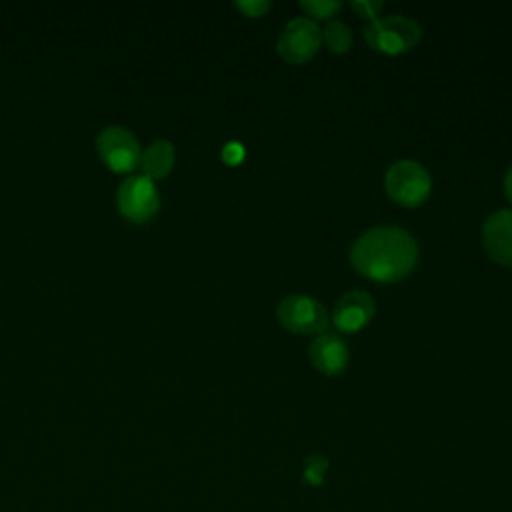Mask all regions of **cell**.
Segmentation results:
<instances>
[{"label":"cell","mask_w":512,"mask_h":512,"mask_svg":"<svg viewBox=\"0 0 512 512\" xmlns=\"http://www.w3.org/2000/svg\"><path fill=\"white\" fill-rule=\"evenodd\" d=\"M350 260L366 278L394 282L414 270L418 244L410 232L398 226H376L356 238Z\"/></svg>","instance_id":"cell-1"},{"label":"cell","mask_w":512,"mask_h":512,"mask_svg":"<svg viewBox=\"0 0 512 512\" xmlns=\"http://www.w3.org/2000/svg\"><path fill=\"white\" fill-rule=\"evenodd\" d=\"M364 36L374 50L384 54H400L418 44L422 30L416 20L394 14L370 20L364 28Z\"/></svg>","instance_id":"cell-2"},{"label":"cell","mask_w":512,"mask_h":512,"mask_svg":"<svg viewBox=\"0 0 512 512\" xmlns=\"http://www.w3.org/2000/svg\"><path fill=\"white\" fill-rule=\"evenodd\" d=\"M386 192L402 206H418L430 192V174L416 160H398L386 170Z\"/></svg>","instance_id":"cell-3"},{"label":"cell","mask_w":512,"mask_h":512,"mask_svg":"<svg viewBox=\"0 0 512 512\" xmlns=\"http://www.w3.org/2000/svg\"><path fill=\"white\" fill-rule=\"evenodd\" d=\"M96 148L106 166L116 172L134 170L142 160V148L138 138L120 124L102 128L96 138Z\"/></svg>","instance_id":"cell-4"},{"label":"cell","mask_w":512,"mask_h":512,"mask_svg":"<svg viewBox=\"0 0 512 512\" xmlns=\"http://www.w3.org/2000/svg\"><path fill=\"white\" fill-rule=\"evenodd\" d=\"M116 202L128 220L146 222L158 212L160 196L152 178L146 174H132L120 182Z\"/></svg>","instance_id":"cell-5"},{"label":"cell","mask_w":512,"mask_h":512,"mask_svg":"<svg viewBox=\"0 0 512 512\" xmlns=\"http://www.w3.org/2000/svg\"><path fill=\"white\" fill-rule=\"evenodd\" d=\"M276 314L284 328L298 334H322L330 322L326 308L306 294L286 296L280 300Z\"/></svg>","instance_id":"cell-6"},{"label":"cell","mask_w":512,"mask_h":512,"mask_svg":"<svg viewBox=\"0 0 512 512\" xmlns=\"http://www.w3.org/2000/svg\"><path fill=\"white\" fill-rule=\"evenodd\" d=\"M322 42V32L310 18H292L280 32L276 48L290 64H302L316 54Z\"/></svg>","instance_id":"cell-7"},{"label":"cell","mask_w":512,"mask_h":512,"mask_svg":"<svg viewBox=\"0 0 512 512\" xmlns=\"http://www.w3.org/2000/svg\"><path fill=\"white\" fill-rule=\"evenodd\" d=\"M376 312L374 298L362 290H350L342 294L332 310V322L344 332H356L364 328Z\"/></svg>","instance_id":"cell-8"},{"label":"cell","mask_w":512,"mask_h":512,"mask_svg":"<svg viewBox=\"0 0 512 512\" xmlns=\"http://www.w3.org/2000/svg\"><path fill=\"white\" fill-rule=\"evenodd\" d=\"M486 252L500 264L512 266V208L490 214L482 226Z\"/></svg>","instance_id":"cell-9"},{"label":"cell","mask_w":512,"mask_h":512,"mask_svg":"<svg viewBox=\"0 0 512 512\" xmlns=\"http://www.w3.org/2000/svg\"><path fill=\"white\" fill-rule=\"evenodd\" d=\"M308 354L312 366L322 374L330 376L342 372L348 362L346 342L332 332H322L320 336H316L308 348Z\"/></svg>","instance_id":"cell-10"},{"label":"cell","mask_w":512,"mask_h":512,"mask_svg":"<svg viewBox=\"0 0 512 512\" xmlns=\"http://www.w3.org/2000/svg\"><path fill=\"white\" fill-rule=\"evenodd\" d=\"M144 174L152 180L164 178L174 166V144L166 138H158L148 144L140 160Z\"/></svg>","instance_id":"cell-11"},{"label":"cell","mask_w":512,"mask_h":512,"mask_svg":"<svg viewBox=\"0 0 512 512\" xmlns=\"http://www.w3.org/2000/svg\"><path fill=\"white\" fill-rule=\"evenodd\" d=\"M322 38L328 44V48L336 54L346 52L352 44V32L342 20H328L322 30Z\"/></svg>","instance_id":"cell-12"},{"label":"cell","mask_w":512,"mask_h":512,"mask_svg":"<svg viewBox=\"0 0 512 512\" xmlns=\"http://www.w3.org/2000/svg\"><path fill=\"white\" fill-rule=\"evenodd\" d=\"M326 470L328 460L322 454H308L304 460V482L310 486H320L324 482Z\"/></svg>","instance_id":"cell-13"},{"label":"cell","mask_w":512,"mask_h":512,"mask_svg":"<svg viewBox=\"0 0 512 512\" xmlns=\"http://www.w3.org/2000/svg\"><path fill=\"white\" fill-rule=\"evenodd\" d=\"M300 6L310 16L328 18V16H332L340 8V2L338 0H302Z\"/></svg>","instance_id":"cell-14"},{"label":"cell","mask_w":512,"mask_h":512,"mask_svg":"<svg viewBox=\"0 0 512 512\" xmlns=\"http://www.w3.org/2000/svg\"><path fill=\"white\" fill-rule=\"evenodd\" d=\"M350 6H352V10H356L360 16L374 20V18L378 16L380 8L384 6V2H382V0H352Z\"/></svg>","instance_id":"cell-15"},{"label":"cell","mask_w":512,"mask_h":512,"mask_svg":"<svg viewBox=\"0 0 512 512\" xmlns=\"http://www.w3.org/2000/svg\"><path fill=\"white\" fill-rule=\"evenodd\" d=\"M236 8L242 10L246 16H262L270 8V2L268 0H238Z\"/></svg>","instance_id":"cell-16"},{"label":"cell","mask_w":512,"mask_h":512,"mask_svg":"<svg viewBox=\"0 0 512 512\" xmlns=\"http://www.w3.org/2000/svg\"><path fill=\"white\" fill-rule=\"evenodd\" d=\"M222 158L228 162V164H236L244 158V148L240 142H228L224 148H222Z\"/></svg>","instance_id":"cell-17"},{"label":"cell","mask_w":512,"mask_h":512,"mask_svg":"<svg viewBox=\"0 0 512 512\" xmlns=\"http://www.w3.org/2000/svg\"><path fill=\"white\" fill-rule=\"evenodd\" d=\"M504 192H506V198L512 202V164H510V168L506 170V176H504Z\"/></svg>","instance_id":"cell-18"}]
</instances>
